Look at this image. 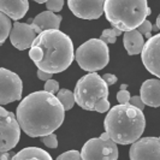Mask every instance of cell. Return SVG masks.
Here are the masks:
<instances>
[{"label": "cell", "mask_w": 160, "mask_h": 160, "mask_svg": "<svg viewBox=\"0 0 160 160\" xmlns=\"http://www.w3.org/2000/svg\"><path fill=\"white\" fill-rule=\"evenodd\" d=\"M130 159H159L160 160V136L144 137L131 143L129 151Z\"/></svg>", "instance_id": "8fae6325"}, {"label": "cell", "mask_w": 160, "mask_h": 160, "mask_svg": "<svg viewBox=\"0 0 160 160\" xmlns=\"http://www.w3.org/2000/svg\"><path fill=\"white\" fill-rule=\"evenodd\" d=\"M35 2H38V4H43V2H46L47 0H34Z\"/></svg>", "instance_id": "836d02e7"}, {"label": "cell", "mask_w": 160, "mask_h": 160, "mask_svg": "<svg viewBox=\"0 0 160 160\" xmlns=\"http://www.w3.org/2000/svg\"><path fill=\"white\" fill-rule=\"evenodd\" d=\"M73 93L80 107L95 111L98 102L104 98H108V84L96 72H90L78 80Z\"/></svg>", "instance_id": "5b68a950"}, {"label": "cell", "mask_w": 160, "mask_h": 160, "mask_svg": "<svg viewBox=\"0 0 160 160\" xmlns=\"http://www.w3.org/2000/svg\"><path fill=\"white\" fill-rule=\"evenodd\" d=\"M76 60L84 71H99L110 62L108 46L101 39H90L77 48Z\"/></svg>", "instance_id": "8992f818"}, {"label": "cell", "mask_w": 160, "mask_h": 160, "mask_svg": "<svg viewBox=\"0 0 160 160\" xmlns=\"http://www.w3.org/2000/svg\"><path fill=\"white\" fill-rule=\"evenodd\" d=\"M52 75L53 73H51V72H47V71H43V70H40V69H38V77L40 78L41 81H48L49 78H52Z\"/></svg>", "instance_id": "f546056e"}, {"label": "cell", "mask_w": 160, "mask_h": 160, "mask_svg": "<svg viewBox=\"0 0 160 160\" xmlns=\"http://www.w3.org/2000/svg\"><path fill=\"white\" fill-rule=\"evenodd\" d=\"M10 19H11V18H10L6 13H4V12L0 13V42H1V43L5 42V40L10 36L11 30H12L11 28H12L13 25L11 24V21H10Z\"/></svg>", "instance_id": "d6986e66"}, {"label": "cell", "mask_w": 160, "mask_h": 160, "mask_svg": "<svg viewBox=\"0 0 160 160\" xmlns=\"http://www.w3.org/2000/svg\"><path fill=\"white\" fill-rule=\"evenodd\" d=\"M141 58L147 71L160 78V34L149 38L144 42Z\"/></svg>", "instance_id": "7c38bea8"}, {"label": "cell", "mask_w": 160, "mask_h": 160, "mask_svg": "<svg viewBox=\"0 0 160 160\" xmlns=\"http://www.w3.org/2000/svg\"><path fill=\"white\" fill-rule=\"evenodd\" d=\"M13 157H15V154H11V153H10V151H8V152L1 153V160H5V159H13Z\"/></svg>", "instance_id": "1f68e13d"}, {"label": "cell", "mask_w": 160, "mask_h": 160, "mask_svg": "<svg viewBox=\"0 0 160 160\" xmlns=\"http://www.w3.org/2000/svg\"><path fill=\"white\" fill-rule=\"evenodd\" d=\"M47 10L53 12H59L64 6V0H47L46 1Z\"/></svg>", "instance_id": "cb8c5ba5"}, {"label": "cell", "mask_w": 160, "mask_h": 160, "mask_svg": "<svg viewBox=\"0 0 160 160\" xmlns=\"http://www.w3.org/2000/svg\"><path fill=\"white\" fill-rule=\"evenodd\" d=\"M29 8L28 0H0V10L11 19L18 21L25 16Z\"/></svg>", "instance_id": "2e32d148"}, {"label": "cell", "mask_w": 160, "mask_h": 160, "mask_svg": "<svg viewBox=\"0 0 160 160\" xmlns=\"http://www.w3.org/2000/svg\"><path fill=\"white\" fill-rule=\"evenodd\" d=\"M123 43H124V47L127 49L129 56L140 54L144 46L143 35L137 29L125 32L123 35Z\"/></svg>", "instance_id": "e0dca14e"}, {"label": "cell", "mask_w": 160, "mask_h": 160, "mask_svg": "<svg viewBox=\"0 0 160 160\" xmlns=\"http://www.w3.org/2000/svg\"><path fill=\"white\" fill-rule=\"evenodd\" d=\"M81 155L84 160H114L118 158L117 142H114L108 132L105 131L100 137L90 138L83 144Z\"/></svg>", "instance_id": "52a82bcc"}, {"label": "cell", "mask_w": 160, "mask_h": 160, "mask_svg": "<svg viewBox=\"0 0 160 160\" xmlns=\"http://www.w3.org/2000/svg\"><path fill=\"white\" fill-rule=\"evenodd\" d=\"M157 28L160 30V15L158 16V18H157Z\"/></svg>", "instance_id": "d6a6232c"}, {"label": "cell", "mask_w": 160, "mask_h": 160, "mask_svg": "<svg viewBox=\"0 0 160 160\" xmlns=\"http://www.w3.org/2000/svg\"><path fill=\"white\" fill-rule=\"evenodd\" d=\"M58 89H59V83H58L56 80L49 78L48 81H46V83H45V90H47L49 93L54 94L57 92H59Z\"/></svg>", "instance_id": "484cf974"}, {"label": "cell", "mask_w": 160, "mask_h": 160, "mask_svg": "<svg viewBox=\"0 0 160 160\" xmlns=\"http://www.w3.org/2000/svg\"><path fill=\"white\" fill-rule=\"evenodd\" d=\"M129 104L132 105V106H136V107H138L140 110H143L144 108V102H143V100H142L141 96H131Z\"/></svg>", "instance_id": "f1b7e54d"}, {"label": "cell", "mask_w": 160, "mask_h": 160, "mask_svg": "<svg viewBox=\"0 0 160 160\" xmlns=\"http://www.w3.org/2000/svg\"><path fill=\"white\" fill-rule=\"evenodd\" d=\"M140 96L149 107L160 106V80L144 81L140 89Z\"/></svg>", "instance_id": "5bb4252c"}, {"label": "cell", "mask_w": 160, "mask_h": 160, "mask_svg": "<svg viewBox=\"0 0 160 160\" xmlns=\"http://www.w3.org/2000/svg\"><path fill=\"white\" fill-rule=\"evenodd\" d=\"M122 35V30L118 28H112V29H105L100 39L102 41H105L106 43H114L117 40V36Z\"/></svg>", "instance_id": "44dd1931"}, {"label": "cell", "mask_w": 160, "mask_h": 160, "mask_svg": "<svg viewBox=\"0 0 160 160\" xmlns=\"http://www.w3.org/2000/svg\"><path fill=\"white\" fill-rule=\"evenodd\" d=\"M106 0H68L71 12L82 19H98L105 12Z\"/></svg>", "instance_id": "30bf717a"}, {"label": "cell", "mask_w": 160, "mask_h": 160, "mask_svg": "<svg viewBox=\"0 0 160 160\" xmlns=\"http://www.w3.org/2000/svg\"><path fill=\"white\" fill-rule=\"evenodd\" d=\"M130 93H129L127 89H120L117 94V100L119 104H129L130 101Z\"/></svg>", "instance_id": "4316f807"}, {"label": "cell", "mask_w": 160, "mask_h": 160, "mask_svg": "<svg viewBox=\"0 0 160 160\" xmlns=\"http://www.w3.org/2000/svg\"><path fill=\"white\" fill-rule=\"evenodd\" d=\"M151 15L147 0H106L105 16L113 28L129 32L138 28Z\"/></svg>", "instance_id": "277c9868"}, {"label": "cell", "mask_w": 160, "mask_h": 160, "mask_svg": "<svg viewBox=\"0 0 160 160\" xmlns=\"http://www.w3.org/2000/svg\"><path fill=\"white\" fill-rule=\"evenodd\" d=\"M58 99L60 100V102L64 106L65 111H69L73 107V105L76 102L75 99V93L70 92L69 89H60L58 92Z\"/></svg>", "instance_id": "ffe728a7"}, {"label": "cell", "mask_w": 160, "mask_h": 160, "mask_svg": "<svg viewBox=\"0 0 160 160\" xmlns=\"http://www.w3.org/2000/svg\"><path fill=\"white\" fill-rule=\"evenodd\" d=\"M62 16L56 15L53 11H43L39 13L32 19V25L36 30L38 34L48 30V29H59V25L62 23Z\"/></svg>", "instance_id": "9a60e30c"}, {"label": "cell", "mask_w": 160, "mask_h": 160, "mask_svg": "<svg viewBox=\"0 0 160 160\" xmlns=\"http://www.w3.org/2000/svg\"><path fill=\"white\" fill-rule=\"evenodd\" d=\"M152 29H153V25L152 23L149 22V21H144L143 23L141 24L138 28H137V30L141 32L142 35H144L147 39H149V38H152Z\"/></svg>", "instance_id": "603a6c76"}, {"label": "cell", "mask_w": 160, "mask_h": 160, "mask_svg": "<svg viewBox=\"0 0 160 160\" xmlns=\"http://www.w3.org/2000/svg\"><path fill=\"white\" fill-rule=\"evenodd\" d=\"M21 138V125L17 116L0 107V152H8L15 148Z\"/></svg>", "instance_id": "ba28073f"}, {"label": "cell", "mask_w": 160, "mask_h": 160, "mask_svg": "<svg viewBox=\"0 0 160 160\" xmlns=\"http://www.w3.org/2000/svg\"><path fill=\"white\" fill-rule=\"evenodd\" d=\"M127 88H128L127 84H122V86H120V89H127Z\"/></svg>", "instance_id": "e575fe53"}, {"label": "cell", "mask_w": 160, "mask_h": 160, "mask_svg": "<svg viewBox=\"0 0 160 160\" xmlns=\"http://www.w3.org/2000/svg\"><path fill=\"white\" fill-rule=\"evenodd\" d=\"M41 141L45 146H47L48 148H57L58 147V138H57V135L51 132L48 135H45V136L41 137Z\"/></svg>", "instance_id": "7402d4cb"}, {"label": "cell", "mask_w": 160, "mask_h": 160, "mask_svg": "<svg viewBox=\"0 0 160 160\" xmlns=\"http://www.w3.org/2000/svg\"><path fill=\"white\" fill-rule=\"evenodd\" d=\"M58 159L59 160H63V159L78 160V159H82V155H81V153L78 152V151L72 149V151H69V152H65V153H63V154H60V155L58 157Z\"/></svg>", "instance_id": "d4e9b609"}, {"label": "cell", "mask_w": 160, "mask_h": 160, "mask_svg": "<svg viewBox=\"0 0 160 160\" xmlns=\"http://www.w3.org/2000/svg\"><path fill=\"white\" fill-rule=\"evenodd\" d=\"M22 159H39V160H51L52 157L46 151L38 148V147H28L15 154L13 160Z\"/></svg>", "instance_id": "ac0fdd59"}, {"label": "cell", "mask_w": 160, "mask_h": 160, "mask_svg": "<svg viewBox=\"0 0 160 160\" xmlns=\"http://www.w3.org/2000/svg\"><path fill=\"white\" fill-rule=\"evenodd\" d=\"M105 131L118 144H131L137 141L146 128V118L136 106L119 104L112 107L104 120Z\"/></svg>", "instance_id": "3957f363"}, {"label": "cell", "mask_w": 160, "mask_h": 160, "mask_svg": "<svg viewBox=\"0 0 160 160\" xmlns=\"http://www.w3.org/2000/svg\"><path fill=\"white\" fill-rule=\"evenodd\" d=\"M29 57L38 69L51 73L65 71L75 58L71 39L59 29L40 32L29 49Z\"/></svg>", "instance_id": "7a4b0ae2"}, {"label": "cell", "mask_w": 160, "mask_h": 160, "mask_svg": "<svg viewBox=\"0 0 160 160\" xmlns=\"http://www.w3.org/2000/svg\"><path fill=\"white\" fill-rule=\"evenodd\" d=\"M17 119L30 137H42L59 128L65 117V108L58 96L47 90L34 92L17 106Z\"/></svg>", "instance_id": "6da1fadb"}, {"label": "cell", "mask_w": 160, "mask_h": 160, "mask_svg": "<svg viewBox=\"0 0 160 160\" xmlns=\"http://www.w3.org/2000/svg\"><path fill=\"white\" fill-rule=\"evenodd\" d=\"M108 108H110V102H108L107 98H104V99H101V100L98 102V105H96V107H95V111L96 112L104 113V112H107Z\"/></svg>", "instance_id": "83f0119b"}, {"label": "cell", "mask_w": 160, "mask_h": 160, "mask_svg": "<svg viewBox=\"0 0 160 160\" xmlns=\"http://www.w3.org/2000/svg\"><path fill=\"white\" fill-rule=\"evenodd\" d=\"M102 78L106 81V83H107L108 86H112V84H114V83L117 82V80H118V78H117L114 75H112V73H104Z\"/></svg>", "instance_id": "4dcf8cb0"}, {"label": "cell", "mask_w": 160, "mask_h": 160, "mask_svg": "<svg viewBox=\"0 0 160 160\" xmlns=\"http://www.w3.org/2000/svg\"><path fill=\"white\" fill-rule=\"evenodd\" d=\"M38 35L39 34L36 32L32 24L16 22L10 34V41L13 45V47H16L19 51H24L27 48L32 47Z\"/></svg>", "instance_id": "4fadbf2b"}, {"label": "cell", "mask_w": 160, "mask_h": 160, "mask_svg": "<svg viewBox=\"0 0 160 160\" xmlns=\"http://www.w3.org/2000/svg\"><path fill=\"white\" fill-rule=\"evenodd\" d=\"M23 83L19 76L5 68L0 69V104L6 105L22 98Z\"/></svg>", "instance_id": "9c48e42d"}]
</instances>
